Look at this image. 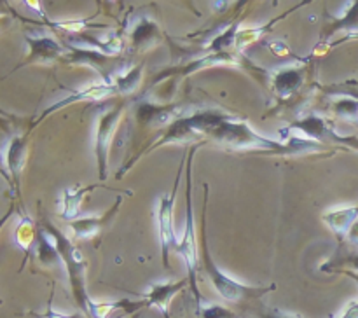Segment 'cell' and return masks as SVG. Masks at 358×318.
Instances as JSON below:
<instances>
[{"label": "cell", "mask_w": 358, "mask_h": 318, "mask_svg": "<svg viewBox=\"0 0 358 318\" xmlns=\"http://www.w3.org/2000/svg\"><path fill=\"white\" fill-rule=\"evenodd\" d=\"M136 119L142 124H159V122H173L178 119V108L173 105H156L150 101H142L136 107Z\"/></svg>", "instance_id": "cell-14"}, {"label": "cell", "mask_w": 358, "mask_h": 318, "mask_svg": "<svg viewBox=\"0 0 358 318\" xmlns=\"http://www.w3.org/2000/svg\"><path fill=\"white\" fill-rule=\"evenodd\" d=\"M358 219V205L350 206V208H338L331 210L324 215V222L327 224L332 229V233H336L338 236H345L348 234L350 227L355 224Z\"/></svg>", "instance_id": "cell-16"}, {"label": "cell", "mask_w": 358, "mask_h": 318, "mask_svg": "<svg viewBox=\"0 0 358 318\" xmlns=\"http://www.w3.org/2000/svg\"><path fill=\"white\" fill-rule=\"evenodd\" d=\"M238 34H240V21L231 24L227 30H224L222 34L217 35L212 42L208 44L210 51L212 52H231V48L236 45Z\"/></svg>", "instance_id": "cell-21"}, {"label": "cell", "mask_w": 358, "mask_h": 318, "mask_svg": "<svg viewBox=\"0 0 358 318\" xmlns=\"http://www.w3.org/2000/svg\"><path fill=\"white\" fill-rule=\"evenodd\" d=\"M192 152L187 159V185H185V226L182 241L178 243L177 252L184 257L185 268L189 271V283L192 287V292L196 296V306H201V294L196 287V269H198V241H196V224H194V210H192Z\"/></svg>", "instance_id": "cell-4"}, {"label": "cell", "mask_w": 358, "mask_h": 318, "mask_svg": "<svg viewBox=\"0 0 358 318\" xmlns=\"http://www.w3.org/2000/svg\"><path fill=\"white\" fill-rule=\"evenodd\" d=\"M94 185H90V187H79V189H66L63 191L62 196V217L69 222L76 220L79 217L80 212V203H83L84 196L93 189Z\"/></svg>", "instance_id": "cell-17"}, {"label": "cell", "mask_w": 358, "mask_h": 318, "mask_svg": "<svg viewBox=\"0 0 358 318\" xmlns=\"http://www.w3.org/2000/svg\"><path fill=\"white\" fill-rule=\"evenodd\" d=\"M338 318H358V301H352Z\"/></svg>", "instance_id": "cell-26"}, {"label": "cell", "mask_w": 358, "mask_h": 318, "mask_svg": "<svg viewBox=\"0 0 358 318\" xmlns=\"http://www.w3.org/2000/svg\"><path fill=\"white\" fill-rule=\"evenodd\" d=\"M184 282H159L152 283L149 289V292L145 294V303L147 308H156L164 318H170V308L171 299L184 289Z\"/></svg>", "instance_id": "cell-9"}, {"label": "cell", "mask_w": 358, "mask_h": 318, "mask_svg": "<svg viewBox=\"0 0 358 318\" xmlns=\"http://www.w3.org/2000/svg\"><path fill=\"white\" fill-rule=\"evenodd\" d=\"M238 58L233 55V52H212V55H206L203 58L194 59V62L187 63V65L180 66V68H171L166 70V73L159 77L163 79L164 75H189L192 72H198V70L206 68V66H213V65H233L236 63Z\"/></svg>", "instance_id": "cell-15"}, {"label": "cell", "mask_w": 358, "mask_h": 318, "mask_svg": "<svg viewBox=\"0 0 358 318\" xmlns=\"http://www.w3.org/2000/svg\"><path fill=\"white\" fill-rule=\"evenodd\" d=\"M142 72H143V65H135L129 70H126V72L115 75V79L108 80V82L114 84L115 91H119V93H124V94L133 93V91L138 87L140 80H142Z\"/></svg>", "instance_id": "cell-20"}, {"label": "cell", "mask_w": 358, "mask_h": 318, "mask_svg": "<svg viewBox=\"0 0 358 318\" xmlns=\"http://www.w3.org/2000/svg\"><path fill=\"white\" fill-rule=\"evenodd\" d=\"M336 266H350V271H358V252L357 254H350L346 257L339 259Z\"/></svg>", "instance_id": "cell-25"}, {"label": "cell", "mask_w": 358, "mask_h": 318, "mask_svg": "<svg viewBox=\"0 0 358 318\" xmlns=\"http://www.w3.org/2000/svg\"><path fill=\"white\" fill-rule=\"evenodd\" d=\"M48 231L51 233L52 240H55L56 247H58L59 255H62L63 266H65L66 275H69L73 299H76L77 306L90 317V306L93 299H91L86 289V259H84V254L62 231L55 229L51 226L48 227Z\"/></svg>", "instance_id": "cell-2"}, {"label": "cell", "mask_w": 358, "mask_h": 318, "mask_svg": "<svg viewBox=\"0 0 358 318\" xmlns=\"http://www.w3.org/2000/svg\"><path fill=\"white\" fill-rule=\"evenodd\" d=\"M42 318H76V317H69V315L58 313V311L55 310H48V313H45Z\"/></svg>", "instance_id": "cell-29"}, {"label": "cell", "mask_w": 358, "mask_h": 318, "mask_svg": "<svg viewBox=\"0 0 358 318\" xmlns=\"http://www.w3.org/2000/svg\"><path fill=\"white\" fill-rule=\"evenodd\" d=\"M37 236H38V259H41L42 264L45 266L63 264L62 255H59L58 247H56L51 233H49L48 229H38Z\"/></svg>", "instance_id": "cell-19"}, {"label": "cell", "mask_w": 358, "mask_h": 318, "mask_svg": "<svg viewBox=\"0 0 358 318\" xmlns=\"http://www.w3.org/2000/svg\"><path fill=\"white\" fill-rule=\"evenodd\" d=\"M129 37H131L133 48L138 49V51H147V49L154 48L161 41V31L156 21L147 16H142L135 23Z\"/></svg>", "instance_id": "cell-12"}, {"label": "cell", "mask_w": 358, "mask_h": 318, "mask_svg": "<svg viewBox=\"0 0 358 318\" xmlns=\"http://www.w3.org/2000/svg\"><path fill=\"white\" fill-rule=\"evenodd\" d=\"M210 136L227 149H257L268 154H304L320 150V143L308 138L292 136L285 143L266 138L254 131L247 121L231 117V115H227L220 124H217L210 131Z\"/></svg>", "instance_id": "cell-1"}, {"label": "cell", "mask_w": 358, "mask_h": 318, "mask_svg": "<svg viewBox=\"0 0 358 318\" xmlns=\"http://www.w3.org/2000/svg\"><path fill=\"white\" fill-rule=\"evenodd\" d=\"M264 318H299V317L290 313H283V311H278V310H273V311H268V313H264Z\"/></svg>", "instance_id": "cell-27"}, {"label": "cell", "mask_w": 358, "mask_h": 318, "mask_svg": "<svg viewBox=\"0 0 358 318\" xmlns=\"http://www.w3.org/2000/svg\"><path fill=\"white\" fill-rule=\"evenodd\" d=\"M199 318H240L234 311H231L229 308L220 306V304H201L198 308Z\"/></svg>", "instance_id": "cell-24"}, {"label": "cell", "mask_w": 358, "mask_h": 318, "mask_svg": "<svg viewBox=\"0 0 358 318\" xmlns=\"http://www.w3.org/2000/svg\"><path fill=\"white\" fill-rule=\"evenodd\" d=\"M24 41L30 48L27 63H49L63 56V48L49 34H27Z\"/></svg>", "instance_id": "cell-8"}, {"label": "cell", "mask_w": 358, "mask_h": 318, "mask_svg": "<svg viewBox=\"0 0 358 318\" xmlns=\"http://www.w3.org/2000/svg\"><path fill=\"white\" fill-rule=\"evenodd\" d=\"M343 273H345V275L348 276V278L355 280V282L358 283V273L357 271H350V269H345V271H343Z\"/></svg>", "instance_id": "cell-30"}, {"label": "cell", "mask_w": 358, "mask_h": 318, "mask_svg": "<svg viewBox=\"0 0 358 318\" xmlns=\"http://www.w3.org/2000/svg\"><path fill=\"white\" fill-rule=\"evenodd\" d=\"M346 236H348L350 243L358 245V219L355 220V224H353V226L350 227V231H348V234H346Z\"/></svg>", "instance_id": "cell-28"}, {"label": "cell", "mask_w": 358, "mask_h": 318, "mask_svg": "<svg viewBox=\"0 0 358 318\" xmlns=\"http://www.w3.org/2000/svg\"><path fill=\"white\" fill-rule=\"evenodd\" d=\"M122 112H124V105H115L98 117L96 135H94V156H96L100 180L107 178L108 152H110L112 138H114L119 121H121Z\"/></svg>", "instance_id": "cell-5"}, {"label": "cell", "mask_w": 358, "mask_h": 318, "mask_svg": "<svg viewBox=\"0 0 358 318\" xmlns=\"http://www.w3.org/2000/svg\"><path fill=\"white\" fill-rule=\"evenodd\" d=\"M114 91H115L114 84L108 82V80H107V82H101V84H91V86L84 87V89H79L76 94H72V96L63 98V100H59L58 103H55V105H52V107H49L48 110H45L44 114L41 115V119L45 117V115H49V114H51V112L58 110V108L66 107V105H70V103H76V101L101 100V98H107V96H110V94L114 93Z\"/></svg>", "instance_id": "cell-13"}, {"label": "cell", "mask_w": 358, "mask_h": 318, "mask_svg": "<svg viewBox=\"0 0 358 318\" xmlns=\"http://www.w3.org/2000/svg\"><path fill=\"white\" fill-rule=\"evenodd\" d=\"M338 30H346L350 31V34H355V31H358V2L350 3L348 10L339 17L338 23H334V27L329 30V35H332Z\"/></svg>", "instance_id": "cell-22"}, {"label": "cell", "mask_w": 358, "mask_h": 318, "mask_svg": "<svg viewBox=\"0 0 358 318\" xmlns=\"http://www.w3.org/2000/svg\"><path fill=\"white\" fill-rule=\"evenodd\" d=\"M182 175V166L178 170L177 178H175L173 189H171L170 194H163L157 201L156 215H157V229H159V241H161V255H163V266L164 268H170V262H168V252L171 247H178L177 236H175L173 229V208H175V199H177V189L178 182H180Z\"/></svg>", "instance_id": "cell-6"}, {"label": "cell", "mask_w": 358, "mask_h": 318, "mask_svg": "<svg viewBox=\"0 0 358 318\" xmlns=\"http://www.w3.org/2000/svg\"><path fill=\"white\" fill-rule=\"evenodd\" d=\"M203 264H205L206 275H208L210 282H212V285L215 287L219 296L224 297L226 301H231V303H240V301H245V299H259V297L266 296V294L275 290V285L271 287L245 285V283L231 278L226 271H222V269L215 264L212 254H210L208 236H206V233H203Z\"/></svg>", "instance_id": "cell-3"}, {"label": "cell", "mask_w": 358, "mask_h": 318, "mask_svg": "<svg viewBox=\"0 0 358 318\" xmlns=\"http://www.w3.org/2000/svg\"><path fill=\"white\" fill-rule=\"evenodd\" d=\"M121 201H122V198H117L114 208H108L107 212L101 213V215L80 217V219L72 220V222L69 224L70 229L73 231V234H76L79 240H90V238H93L94 234L100 233V231L103 229L108 222H110L112 217L115 215V212H117L119 206H121Z\"/></svg>", "instance_id": "cell-10"}, {"label": "cell", "mask_w": 358, "mask_h": 318, "mask_svg": "<svg viewBox=\"0 0 358 318\" xmlns=\"http://www.w3.org/2000/svg\"><path fill=\"white\" fill-rule=\"evenodd\" d=\"M304 82L303 66H282L273 73V87L280 98H289Z\"/></svg>", "instance_id": "cell-11"}, {"label": "cell", "mask_w": 358, "mask_h": 318, "mask_svg": "<svg viewBox=\"0 0 358 318\" xmlns=\"http://www.w3.org/2000/svg\"><path fill=\"white\" fill-rule=\"evenodd\" d=\"M289 129H297V131L304 133L308 136V140H313V142H331V143H338V145H350L355 147L357 140L350 138V136H341L338 131L331 128L327 121L324 117L317 114H308L304 117L297 119V121L290 122V126L287 128Z\"/></svg>", "instance_id": "cell-7"}, {"label": "cell", "mask_w": 358, "mask_h": 318, "mask_svg": "<svg viewBox=\"0 0 358 318\" xmlns=\"http://www.w3.org/2000/svg\"><path fill=\"white\" fill-rule=\"evenodd\" d=\"M332 110L338 117L355 121L358 119V100L353 96H341L332 103Z\"/></svg>", "instance_id": "cell-23"}, {"label": "cell", "mask_w": 358, "mask_h": 318, "mask_svg": "<svg viewBox=\"0 0 358 318\" xmlns=\"http://www.w3.org/2000/svg\"><path fill=\"white\" fill-rule=\"evenodd\" d=\"M27 159V142L23 136H14L6 149V166L13 177H17Z\"/></svg>", "instance_id": "cell-18"}]
</instances>
